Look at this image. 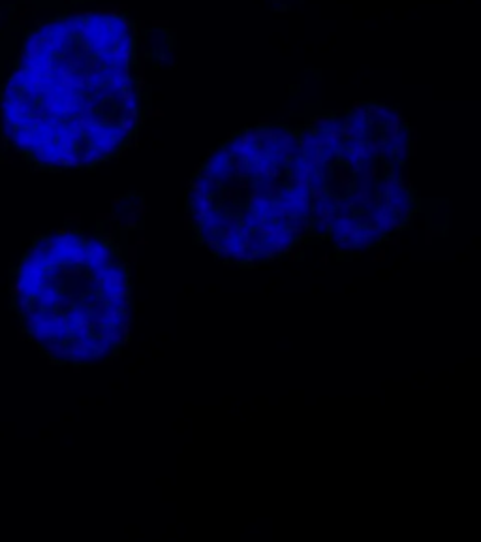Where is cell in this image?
<instances>
[{
	"instance_id": "1",
	"label": "cell",
	"mask_w": 481,
	"mask_h": 542,
	"mask_svg": "<svg viewBox=\"0 0 481 542\" xmlns=\"http://www.w3.org/2000/svg\"><path fill=\"white\" fill-rule=\"evenodd\" d=\"M138 49L122 13H70L38 27L2 91L10 143L47 169L94 168L122 155L143 121Z\"/></svg>"
},
{
	"instance_id": "2",
	"label": "cell",
	"mask_w": 481,
	"mask_h": 542,
	"mask_svg": "<svg viewBox=\"0 0 481 542\" xmlns=\"http://www.w3.org/2000/svg\"><path fill=\"white\" fill-rule=\"evenodd\" d=\"M186 215L197 243L230 266L290 256L312 237L299 128L258 124L222 141L192 175Z\"/></svg>"
},
{
	"instance_id": "3",
	"label": "cell",
	"mask_w": 481,
	"mask_h": 542,
	"mask_svg": "<svg viewBox=\"0 0 481 542\" xmlns=\"http://www.w3.org/2000/svg\"><path fill=\"white\" fill-rule=\"evenodd\" d=\"M299 136L312 237L329 241L340 256H355L410 224V128L397 111L357 104L316 117Z\"/></svg>"
},
{
	"instance_id": "4",
	"label": "cell",
	"mask_w": 481,
	"mask_h": 542,
	"mask_svg": "<svg viewBox=\"0 0 481 542\" xmlns=\"http://www.w3.org/2000/svg\"><path fill=\"white\" fill-rule=\"evenodd\" d=\"M13 299L25 333L62 365L109 361L130 337V266L105 235L64 230L36 239L15 271Z\"/></svg>"
}]
</instances>
